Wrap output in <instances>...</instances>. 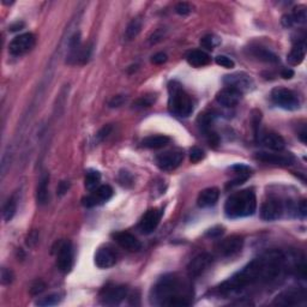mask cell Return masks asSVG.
<instances>
[{"instance_id":"cell-1","label":"cell","mask_w":307,"mask_h":307,"mask_svg":"<svg viewBox=\"0 0 307 307\" xmlns=\"http://www.w3.org/2000/svg\"><path fill=\"white\" fill-rule=\"evenodd\" d=\"M285 265V257L281 251L265 252L258 258L253 259L239 273L223 282L218 291L222 294L238 292L250 285L258 283H269L278 278Z\"/></svg>"},{"instance_id":"cell-2","label":"cell","mask_w":307,"mask_h":307,"mask_svg":"<svg viewBox=\"0 0 307 307\" xmlns=\"http://www.w3.org/2000/svg\"><path fill=\"white\" fill-rule=\"evenodd\" d=\"M154 303L160 306L191 305L192 288L176 275H166L154 287Z\"/></svg>"},{"instance_id":"cell-3","label":"cell","mask_w":307,"mask_h":307,"mask_svg":"<svg viewBox=\"0 0 307 307\" xmlns=\"http://www.w3.org/2000/svg\"><path fill=\"white\" fill-rule=\"evenodd\" d=\"M256 209V193L251 189L233 193L224 204V213L229 218L251 216L255 214Z\"/></svg>"},{"instance_id":"cell-4","label":"cell","mask_w":307,"mask_h":307,"mask_svg":"<svg viewBox=\"0 0 307 307\" xmlns=\"http://www.w3.org/2000/svg\"><path fill=\"white\" fill-rule=\"evenodd\" d=\"M168 106L173 114L186 118L193 112L191 97L178 82H171L168 86Z\"/></svg>"},{"instance_id":"cell-5","label":"cell","mask_w":307,"mask_h":307,"mask_svg":"<svg viewBox=\"0 0 307 307\" xmlns=\"http://www.w3.org/2000/svg\"><path fill=\"white\" fill-rule=\"evenodd\" d=\"M271 100L276 106L284 109H289V111H294L298 109L300 106L299 98L296 96L294 91L287 88H275L271 91Z\"/></svg>"},{"instance_id":"cell-6","label":"cell","mask_w":307,"mask_h":307,"mask_svg":"<svg viewBox=\"0 0 307 307\" xmlns=\"http://www.w3.org/2000/svg\"><path fill=\"white\" fill-rule=\"evenodd\" d=\"M56 265L62 273H70L73 265V249L70 241L60 243L58 253H56Z\"/></svg>"},{"instance_id":"cell-7","label":"cell","mask_w":307,"mask_h":307,"mask_svg":"<svg viewBox=\"0 0 307 307\" xmlns=\"http://www.w3.org/2000/svg\"><path fill=\"white\" fill-rule=\"evenodd\" d=\"M35 36L31 33L18 35L10 42L9 49L13 55H23L34 48Z\"/></svg>"},{"instance_id":"cell-8","label":"cell","mask_w":307,"mask_h":307,"mask_svg":"<svg viewBox=\"0 0 307 307\" xmlns=\"http://www.w3.org/2000/svg\"><path fill=\"white\" fill-rule=\"evenodd\" d=\"M283 214V206L282 202L276 197H269L260 208V217L264 221L278 220Z\"/></svg>"},{"instance_id":"cell-9","label":"cell","mask_w":307,"mask_h":307,"mask_svg":"<svg viewBox=\"0 0 307 307\" xmlns=\"http://www.w3.org/2000/svg\"><path fill=\"white\" fill-rule=\"evenodd\" d=\"M223 83L229 88L239 90L240 93L250 90L251 89V87L253 86L252 78L245 72H238V73H233V75L224 76Z\"/></svg>"},{"instance_id":"cell-10","label":"cell","mask_w":307,"mask_h":307,"mask_svg":"<svg viewBox=\"0 0 307 307\" xmlns=\"http://www.w3.org/2000/svg\"><path fill=\"white\" fill-rule=\"evenodd\" d=\"M243 245V239L239 235H232L226 238L217 245V252L222 257H232L241 251Z\"/></svg>"},{"instance_id":"cell-11","label":"cell","mask_w":307,"mask_h":307,"mask_svg":"<svg viewBox=\"0 0 307 307\" xmlns=\"http://www.w3.org/2000/svg\"><path fill=\"white\" fill-rule=\"evenodd\" d=\"M128 287H125V285H113V287H107L101 294L102 303L109 306L119 305V303L128 296Z\"/></svg>"},{"instance_id":"cell-12","label":"cell","mask_w":307,"mask_h":307,"mask_svg":"<svg viewBox=\"0 0 307 307\" xmlns=\"http://www.w3.org/2000/svg\"><path fill=\"white\" fill-rule=\"evenodd\" d=\"M113 196V189L109 185H100L98 188L93 191L91 195H89L86 198H83V206L87 208H93L100 204L107 202L112 198Z\"/></svg>"},{"instance_id":"cell-13","label":"cell","mask_w":307,"mask_h":307,"mask_svg":"<svg viewBox=\"0 0 307 307\" xmlns=\"http://www.w3.org/2000/svg\"><path fill=\"white\" fill-rule=\"evenodd\" d=\"M183 160V154L179 150L167 151V153L160 154L156 157V163L158 167L163 171H173L178 168Z\"/></svg>"},{"instance_id":"cell-14","label":"cell","mask_w":307,"mask_h":307,"mask_svg":"<svg viewBox=\"0 0 307 307\" xmlns=\"http://www.w3.org/2000/svg\"><path fill=\"white\" fill-rule=\"evenodd\" d=\"M211 263H213V257H211L209 253H200V255L196 256L188 267L190 276L191 277L200 276L204 271L209 269Z\"/></svg>"},{"instance_id":"cell-15","label":"cell","mask_w":307,"mask_h":307,"mask_svg":"<svg viewBox=\"0 0 307 307\" xmlns=\"http://www.w3.org/2000/svg\"><path fill=\"white\" fill-rule=\"evenodd\" d=\"M305 298L306 294L303 291H300V289H291V291L283 292L282 294L277 295L273 301V305L294 306L303 301Z\"/></svg>"},{"instance_id":"cell-16","label":"cell","mask_w":307,"mask_h":307,"mask_svg":"<svg viewBox=\"0 0 307 307\" xmlns=\"http://www.w3.org/2000/svg\"><path fill=\"white\" fill-rule=\"evenodd\" d=\"M113 239L120 248L128 250L130 252H138L142 249V243L135 235L128 232H118L113 234Z\"/></svg>"},{"instance_id":"cell-17","label":"cell","mask_w":307,"mask_h":307,"mask_svg":"<svg viewBox=\"0 0 307 307\" xmlns=\"http://www.w3.org/2000/svg\"><path fill=\"white\" fill-rule=\"evenodd\" d=\"M161 216H162V211L158 209H150L148 210L144 216L142 217L139 223V229L142 231L144 234H150L153 233L155 229L157 228L158 223L161 221Z\"/></svg>"},{"instance_id":"cell-18","label":"cell","mask_w":307,"mask_h":307,"mask_svg":"<svg viewBox=\"0 0 307 307\" xmlns=\"http://www.w3.org/2000/svg\"><path fill=\"white\" fill-rule=\"evenodd\" d=\"M241 96L242 93H240L239 90L227 87L218 91L216 95V101L220 105L224 106V107H234L241 100Z\"/></svg>"},{"instance_id":"cell-19","label":"cell","mask_w":307,"mask_h":307,"mask_svg":"<svg viewBox=\"0 0 307 307\" xmlns=\"http://www.w3.org/2000/svg\"><path fill=\"white\" fill-rule=\"evenodd\" d=\"M116 263L115 253L108 248H101L95 253V264L100 269H108Z\"/></svg>"},{"instance_id":"cell-20","label":"cell","mask_w":307,"mask_h":307,"mask_svg":"<svg viewBox=\"0 0 307 307\" xmlns=\"http://www.w3.org/2000/svg\"><path fill=\"white\" fill-rule=\"evenodd\" d=\"M256 157L259 161L267 162V163H273V165H281V166H287L291 165L293 162V156L291 154H274V153H258L256 155Z\"/></svg>"},{"instance_id":"cell-21","label":"cell","mask_w":307,"mask_h":307,"mask_svg":"<svg viewBox=\"0 0 307 307\" xmlns=\"http://www.w3.org/2000/svg\"><path fill=\"white\" fill-rule=\"evenodd\" d=\"M220 197V192L216 188H208L199 193L197 204L199 208H209L216 204Z\"/></svg>"},{"instance_id":"cell-22","label":"cell","mask_w":307,"mask_h":307,"mask_svg":"<svg viewBox=\"0 0 307 307\" xmlns=\"http://www.w3.org/2000/svg\"><path fill=\"white\" fill-rule=\"evenodd\" d=\"M260 142H262L267 148H269L270 150H274V151H282L285 147L284 139L282 138L280 135H277V133H274V132L264 133V135L260 137Z\"/></svg>"},{"instance_id":"cell-23","label":"cell","mask_w":307,"mask_h":307,"mask_svg":"<svg viewBox=\"0 0 307 307\" xmlns=\"http://www.w3.org/2000/svg\"><path fill=\"white\" fill-rule=\"evenodd\" d=\"M186 60H188L189 64L192 65L193 68H203V66L210 64L211 58L209 54L204 51L196 49V51H191L186 55Z\"/></svg>"},{"instance_id":"cell-24","label":"cell","mask_w":307,"mask_h":307,"mask_svg":"<svg viewBox=\"0 0 307 307\" xmlns=\"http://www.w3.org/2000/svg\"><path fill=\"white\" fill-rule=\"evenodd\" d=\"M306 55V45L303 41H299L293 46L288 54V63L293 66L300 65L303 62Z\"/></svg>"},{"instance_id":"cell-25","label":"cell","mask_w":307,"mask_h":307,"mask_svg":"<svg viewBox=\"0 0 307 307\" xmlns=\"http://www.w3.org/2000/svg\"><path fill=\"white\" fill-rule=\"evenodd\" d=\"M232 171L235 173L236 178L233 180L232 182H229V186H231V188H233V186L241 185L243 181H246V180L250 178V175H251V173H252L251 168H250L249 166L241 165V163L233 166Z\"/></svg>"},{"instance_id":"cell-26","label":"cell","mask_w":307,"mask_h":307,"mask_svg":"<svg viewBox=\"0 0 307 307\" xmlns=\"http://www.w3.org/2000/svg\"><path fill=\"white\" fill-rule=\"evenodd\" d=\"M250 53H251V55L255 56V58L260 60V62L271 63V64L280 62V59H278V56L275 54V53L264 47H259V46L250 48Z\"/></svg>"},{"instance_id":"cell-27","label":"cell","mask_w":307,"mask_h":307,"mask_svg":"<svg viewBox=\"0 0 307 307\" xmlns=\"http://www.w3.org/2000/svg\"><path fill=\"white\" fill-rule=\"evenodd\" d=\"M171 138L163 135H157V136H150L147 137L142 140V146L148 149H161L169 144Z\"/></svg>"},{"instance_id":"cell-28","label":"cell","mask_w":307,"mask_h":307,"mask_svg":"<svg viewBox=\"0 0 307 307\" xmlns=\"http://www.w3.org/2000/svg\"><path fill=\"white\" fill-rule=\"evenodd\" d=\"M101 181V174L96 169H88L86 173V188L88 191H95Z\"/></svg>"},{"instance_id":"cell-29","label":"cell","mask_w":307,"mask_h":307,"mask_svg":"<svg viewBox=\"0 0 307 307\" xmlns=\"http://www.w3.org/2000/svg\"><path fill=\"white\" fill-rule=\"evenodd\" d=\"M48 181H49V175L44 174L40 180L37 188V203L44 206L48 202Z\"/></svg>"},{"instance_id":"cell-30","label":"cell","mask_w":307,"mask_h":307,"mask_svg":"<svg viewBox=\"0 0 307 307\" xmlns=\"http://www.w3.org/2000/svg\"><path fill=\"white\" fill-rule=\"evenodd\" d=\"M142 19L140 18H133L131 22L129 23L128 28H126L125 31V37L128 41H131L133 38H136L138 36V34L142 30Z\"/></svg>"},{"instance_id":"cell-31","label":"cell","mask_w":307,"mask_h":307,"mask_svg":"<svg viewBox=\"0 0 307 307\" xmlns=\"http://www.w3.org/2000/svg\"><path fill=\"white\" fill-rule=\"evenodd\" d=\"M16 210H17L16 199L13 198V197H11V198L6 202V204L4 206V210H3V216H4V220L6 222L11 221L13 216H15Z\"/></svg>"},{"instance_id":"cell-32","label":"cell","mask_w":307,"mask_h":307,"mask_svg":"<svg viewBox=\"0 0 307 307\" xmlns=\"http://www.w3.org/2000/svg\"><path fill=\"white\" fill-rule=\"evenodd\" d=\"M62 300V295L60 294H49L45 298L37 300L36 305L38 306H54L56 303L60 302Z\"/></svg>"},{"instance_id":"cell-33","label":"cell","mask_w":307,"mask_h":307,"mask_svg":"<svg viewBox=\"0 0 307 307\" xmlns=\"http://www.w3.org/2000/svg\"><path fill=\"white\" fill-rule=\"evenodd\" d=\"M200 45H202L203 48L208 49V51H213L216 46L220 45V40L216 36H214V35H207V36L202 37Z\"/></svg>"},{"instance_id":"cell-34","label":"cell","mask_w":307,"mask_h":307,"mask_svg":"<svg viewBox=\"0 0 307 307\" xmlns=\"http://www.w3.org/2000/svg\"><path fill=\"white\" fill-rule=\"evenodd\" d=\"M291 18L293 21V24H301L306 22V10L303 6H300V8H296L294 10V12L291 15Z\"/></svg>"},{"instance_id":"cell-35","label":"cell","mask_w":307,"mask_h":307,"mask_svg":"<svg viewBox=\"0 0 307 307\" xmlns=\"http://www.w3.org/2000/svg\"><path fill=\"white\" fill-rule=\"evenodd\" d=\"M215 62H216L217 65H220L221 68L224 69H233L234 68V62L229 58L227 55H217L216 59H215Z\"/></svg>"},{"instance_id":"cell-36","label":"cell","mask_w":307,"mask_h":307,"mask_svg":"<svg viewBox=\"0 0 307 307\" xmlns=\"http://www.w3.org/2000/svg\"><path fill=\"white\" fill-rule=\"evenodd\" d=\"M203 158H204V151L198 147H193L191 151H190V160H191L192 163H197V162L203 160Z\"/></svg>"},{"instance_id":"cell-37","label":"cell","mask_w":307,"mask_h":307,"mask_svg":"<svg viewBox=\"0 0 307 307\" xmlns=\"http://www.w3.org/2000/svg\"><path fill=\"white\" fill-rule=\"evenodd\" d=\"M15 278V275L10 269H6V268H3L2 269V274H0V280H2L3 284H10Z\"/></svg>"},{"instance_id":"cell-38","label":"cell","mask_w":307,"mask_h":307,"mask_svg":"<svg viewBox=\"0 0 307 307\" xmlns=\"http://www.w3.org/2000/svg\"><path fill=\"white\" fill-rule=\"evenodd\" d=\"M191 6H190L188 3H179V4H176L175 6V12L181 16L189 15V13L191 12Z\"/></svg>"},{"instance_id":"cell-39","label":"cell","mask_w":307,"mask_h":307,"mask_svg":"<svg viewBox=\"0 0 307 307\" xmlns=\"http://www.w3.org/2000/svg\"><path fill=\"white\" fill-rule=\"evenodd\" d=\"M166 62H167V54H165V53H156V54L153 55V58H151V63L155 65H162L165 64Z\"/></svg>"},{"instance_id":"cell-40","label":"cell","mask_w":307,"mask_h":307,"mask_svg":"<svg viewBox=\"0 0 307 307\" xmlns=\"http://www.w3.org/2000/svg\"><path fill=\"white\" fill-rule=\"evenodd\" d=\"M119 180H120V182L122 183V185H132V181H133L132 175L126 171H122L121 173H120Z\"/></svg>"},{"instance_id":"cell-41","label":"cell","mask_w":307,"mask_h":307,"mask_svg":"<svg viewBox=\"0 0 307 307\" xmlns=\"http://www.w3.org/2000/svg\"><path fill=\"white\" fill-rule=\"evenodd\" d=\"M126 101V97L122 96V95H118V96H114L109 101V107H120L124 102Z\"/></svg>"},{"instance_id":"cell-42","label":"cell","mask_w":307,"mask_h":307,"mask_svg":"<svg viewBox=\"0 0 307 307\" xmlns=\"http://www.w3.org/2000/svg\"><path fill=\"white\" fill-rule=\"evenodd\" d=\"M111 130H112V126H109V125L105 126V128H102V129L100 130V131H98V133H97V138L100 139V140L105 139L106 137H107V136L109 135V132H111Z\"/></svg>"},{"instance_id":"cell-43","label":"cell","mask_w":307,"mask_h":307,"mask_svg":"<svg viewBox=\"0 0 307 307\" xmlns=\"http://www.w3.org/2000/svg\"><path fill=\"white\" fill-rule=\"evenodd\" d=\"M222 234H223V228L222 227H215L208 232V235L211 236V238H218Z\"/></svg>"},{"instance_id":"cell-44","label":"cell","mask_w":307,"mask_h":307,"mask_svg":"<svg viewBox=\"0 0 307 307\" xmlns=\"http://www.w3.org/2000/svg\"><path fill=\"white\" fill-rule=\"evenodd\" d=\"M45 291V284L42 283V282H37L36 284L33 285V288H31V294H40L41 292Z\"/></svg>"},{"instance_id":"cell-45","label":"cell","mask_w":307,"mask_h":307,"mask_svg":"<svg viewBox=\"0 0 307 307\" xmlns=\"http://www.w3.org/2000/svg\"><path fill=\"white\" fill-rule=\"evenodd\" d=\"M69 186H70V185H69L68 182H65V181H62V182H60V185H59V188H58L59 195H64V193L68 192Z\"/></svg>"},{"instance_id":"cell-46","label":"cell","mask_w":307,"mask_h":307,"mask_svg":"<svg viewBox=\"0 0 307 307\" xmlns=\"http://www.w3.org/2000/svg\"><path fill=\"white\" fill-rule=\"evenodd\" d=\"M281 76L283 77L284 79H291L292 77L294 76V71H293V70H291V69H285L281 72Z\"/></svg>"},{"instance_id":"cell-47","label":"cell","mask_w":307,"mask_h":307,"mask_svg":"<svg viewBox=\"0 0 307 307\" xmlns=\"http://www.w3.org/2000/svg\"><path fill=\"white\" fill-rule=\"evenodd\" d=\"M299 211H300V214H301L302 217L306 216V214H307V206H306V200L305 199L301 200V203H300Z\"/></svg>"},{"instance_id":"cell-48","label":"cell","mask_w":307,"mask_h":307,"mask_svg":"<svg viewBox=\"0 0 307 307\" xmlns=\"http://www.w3.org/2000/svg\"><path fill=\"white\" fill-rule=\"evenodd\" d=\"M23 27H24V24H23V23L17 22L16 24H12V26L10 27V29H11V31H16V30H21Z\"/></svg>"}]
</instances>
